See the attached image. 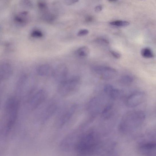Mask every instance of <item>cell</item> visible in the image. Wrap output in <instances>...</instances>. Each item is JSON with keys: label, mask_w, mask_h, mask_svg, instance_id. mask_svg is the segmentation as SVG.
<instances>
[{"label": "cell", "mask_w": 156, "mask_h": 156, "mask_svg": "<svg viewBox=\"0 0 156 156\" xmlns=\"http://www.w3.org/2000/svg\"><path fill=\"white\" fill-rule=\"evenodd\" d=\"M79 79L74 77L60 84L58 88V92L61 96H65L73 92L76 89Z\"/></svg>", "instance_id": "obj_4"}, {"label": "cell", "mask_w": 156, "mask_h": 156, "mask_svg": "<svg viewBox=\"0 0 156 156\" xmlns=\"http://www.w3.org/2000/svg\"><path fill=\"white\" fill-rule=\"evenodd\" d=\"M140 1H144V0H140Z\"/></svg>", "instance_id": "obj_31"}, {"label": "cell", "mask_w": 156, "mask_h": 156, "mask_svg": "<svg viewBox=\"0 0 156 156\" xmlns=\"http://www.w3.org/2000/svg\"><path fill=\"white\" fill-rule=\"evenodd\" d=\"M88 33L89 31L88 30L82 29L79 31L77 35L79 36H83L88 35Z\"/></svg>", "instance_id": "obj_24"}, {"label": "cell", "mask_w": 156, "mask_h": 156, "mask_svg": "<svg viewBox=\"0 0 156 156\" xmlns=\"http://www.w3.org/2000/svg\"><path fill=\"white\" fill-rule=\"evenodd\" d=\"M145 119V115L143 111L129 112L123 117L120 125V129L123 133H129L138 128Z\"/></svg>", "instance_id": "obj_2"}, {"label": "cell", "mask_w": 156, "mask_h": 156, "mask_svg": "<svg viewBox=\"0 0 156 156\" xmlns=\"http://www.w3.org/2000/svg\"><path fill=\"white\" fill-rule=\"evenodd\" d=\"M110 52L112 56L116 58L119 59L121 58V55L117 52L113 51H111Z\"/></svg>", "instance_id": "obj_27"}, {"label": "cell", "mask_w": 156, "mask_h": 156, "mask_svg": "<svg viewBox=\"0 0 156 156\" xmlns=\"http://www.w3.org/2000/svg\"><path fill=\"white\" fill-rule=\"evenodd\" d=\"M99 141L95 134L89 132L82 137L78 143L76 149L79 154L87 155L91 154L98 148Z\"/></svg>", "instance_id": "obj_3"}, {"label": "cell", "mask_w": 156, "mask_h": 156, "mask_svg": "<svg viewBox=\"0 0 156 156\" xmlns=\"http://www.w3.org/2000/svg\"><path fill=\"white\" fill-rule=\"evenodd\" d=\"M113 107L111 105L107 106L102 113V116L104 119H109L112 114Z\"/></svg>", "instance_id": "obj_15"}, {"label": "cell", "mask_w": 156, "mask_h": 156, "mask_svg": "<svg viewBox=\"0 0 156 156\" xmlns=\"http://www.w3.org/2000/svg\"><path fill=\"white\" fill-rule=\"evenodd\" d=\"M123 94V92L120 90L113 88L108 94L113 100H116L120 98Z\"/></svg>", "instance_id": "obj_16"}, {"label": "cell", "mask_w": 156, "mask_h": 156, "mask_svg": "<svg viewBox=\"0 0 156 156\" xmlns=\"http://www.w3.org/2000/svg\"><path fill=\"white\" fill-rule=\"evenodd\" d=\"M21 3L22 6L26 7H31L32 6L31 0H22Z\"/></svg>", "instance_id": "obj_22"}, {"label": "cell", "mask_w": 156, "mask_h": 156, "mask_svg": "<svg viewBox=\"0 0 156 156\" xmlns=\"http://www.w3.org/2000/svg\"><path fill=\"white\" fill-rule=\"evenodd\" d=\"M75 109L76 106L73 105L61 110L56 117L55 122L56 126L58 128L62 127L70 119Z\"/></svg>", "instance_id": "obj_5"}, {"label": "cell", "mask_w": 156, "mask_h": 156, "mask_svg": "<svg viewBox=\"0 0 156 156\" xmlns=\"http://www.w3.org/2000/svg\"><path fill=\"white\" fill-rule=\"evenodd\" d=\"M29 14L26 11L20 12L14 17V20L17 24L23 25L26 24L29 21Z\"/></svg>", "instance_id": "obj_14"}, {"label": "cell", "mask_w": 156, "mask_h": 156, "mask_svg": "<svg viewBox=\"0 0 156 156\" xmlns=\"http://www.w3.org/2000/svg\"><path fill=\"white\" fill-rule=\"evenodd\" d=\"M19 102L15 97L9 98L6 102L2 132L4 136L8 135L12 130L17 121Z\"/></svg>", "instance_id": "obj_1"}, {"label": "cell", "mask_w": 156, "mask_h": 156, "mask_svg": "<svg viewBox=\"0 0 156 156\" xmlns=\"http://www.w3.org/2000/svg\"><path fill=\"white\" fill-rule=\"evenodd\" d=\"M68 73L67 67L64 65L61 64L54 69L53 76L55 81L60 84L65 81Z\"/></svg>", "instance_id": "obj_11"}, {"label": "cell", "mask_w": 156, "mask_h": 156, "mask_svg": "<svg viewBox=\"0 0 156 156\" xmlns=\"http://www.w3.org/2000/svg\"><path fill=\"white\" fill-rule=\"evenodd\" d=\"M46 97V93L44 90L40 89L38 91L28 100V108L31 110L36 109L44 102Z\"/></svg>", "instance_id": "obj_6"}, {"label": "cell", "mask_w": 156, "mask_h": 156, "mask_svg": "<svg viewBox=\"0 0 156 156\" xmlns=\"http://www.w3.org/2000/svg\"><path fill=\"white\" fill-rule=\"evenodd\" d=\"M108 1L111 2H114L116 1V0H108Z\"/></svg>", "instance_id": "obj_30"}, {"label": "cell", "mask_w": 156, "mask_h": 156, "mask_svg": "<svg viewBox=\"0 0 156 156\" xmlns=\"http://www.w3.org/2000/svg\"><path fill=\"white\" fill-rule=\"evenodd\" d=\"M113 88L111 85L107 84L104 88V91L106 93L108 94Z\"/></svg>", "instance_id": "obj_23"}, {"label": "cell", "mask_w": 156, "mask_h": 156, "mask_svg": "<svg viewBox=\"0 0 156 156\" xmlns=\"http://www.w3.org/2000/svg\"><path fill=\"white\" fill-rule=\"evenodd\" d=\"M39 75L42 77H49L53 75L54 69L48 64H44L39 66L37 70Z\"/></svg>", "instance_id": "obj_13"}, {"label": "cell", "mask_w": 156, "mask_h": 156, "mask_svg": "<svg viewBox=\"0 0 156 156\" xmlns=\"http://www.w3.org/2000/svg\"><path fill=\"white\" fill-rule=\"evenodd\" d=\"M111 25L119 27H125L129 25L130 23L127 21H116L110 23Z\"/></svg>", "instance_id": "obj_19"}, {"label": "cell", "mask_w": 156, "mask_h": 156, "mask_svg": "<svg viewBox=\"0 0 156 156\" xmlns=\"http://www.w3.org/2000/svg\"><path fill=\"white\" fill-rule=\"evenodd\" d=\"M31 35L33 37L39 38L43 36V34L40 30H34L31 32Z\"/></svg>", "instance_id": "obj_21"}, {"label": "cell", "mask_w": 156, "mask_h": 156, "mask_svg": "<svg viewBox=\"0 0 156 156\" xmlns=\"http://www.w3.org/2000/svg\"><path fill=\"white\" fill-rule=\"evenodd\" d=\"M102 9V7L101 6H98L96 7L95 10L96 12H100L101 11Z\"/></svg>", "instance_id": "obj_28"}, {"label": "cell", "mask_w": 156, "mask_h": 156, "mask_svg": "<svg viewBox=\"0 0 156 156\" xmlns=\"http://www.w3.org/2000/svg\"><path fill=\"white\" fill-rule=\"evenodd\" d=\"M93 70L97 73L101 75L102 79L106 80L112 79L115 76L117 72L114 68L106 66H96Z\"/></svg>", "instance_id": "obj_9"}, {"label": "cell", "mask_w": 156, "mask_h": 156, "mask_svg": "<svg viewBox=\"0 0 156 156\" xmlns=\"http://www.w3.org/2000/svg\"><path fill=\"white\" fill-rule=\"evenodd\" d=\"M97 41L98 42H99V43L100 44H109V42L107 40L104 39H98Z\"/></svg>", "instance_id": "obj_26"}, {"label": "cell", "mask_w": 156, "mask_h": 156, "mask_svg": "<svg viewBox=\"0 0 156 156\" xmlns=\"http://www.w3.org/2000/svg\"><path fill=\"white\" fill-rule=\"evenodd\" d=\"M93 20V18L91 16L87 17L86 19V21L87 22H90L92 21Z\"/></svg>", "instance_id": "obj_29"}, {"label": "cell", "mask_w": 156, "mask_h": 156, "mask_svg": "<svg viewBox=\"0 0 156 156\" xmlns=\"http://www.w3.org/2000/svg\"><path fill=\"white\" fill-rule=\"evenodd\" d=\"M133 81V79L129 76H125L121 78L120 82L123 84H128Z\"/></svg>", "instance_id": "obj_20"}, {"label": "cell", "mask_w": 156, "mask_h": 156, "mask_svg": "<svg viewBox=\"0 0 156 156\" xmlns=\"http://www.w3.org/2000/svg\"><path fill=\"white\" fill-rule=\"evenodd\" d=\"M145 98V94L138 92L131 94L126 99V105L130 107H134L139 106L143 102Z\"/></svg>", "instance_id": "obj_8"}, {"label": "cell", "mask_w": 156, "mask_h": 156, "mask_svg": "<svg viewBox=\"0 0 156 156\" xmlns=\"http://www.w3.org/2000/svg\"><path fill=\"white\" fill-rule=\"evenodd\" d=\"M139 153L144 155L156 154V142L149 141L140 144L138 147Z\"/></svg>", "instance_id": "obj_10"}, {"label": "cell", "mask_w": 156, "mask_h": 156, "mask_svg": "<svg viewBox=\"0 0 156 156\" xmlns=\"http://www.w3.org/2000/svg\"><path fill=\"white\" fill-rule=\"evenodd\" d=\"M89 53V50L88 47L86 46L80 47L76 51L77 55L82 57H85L87 56Z\"/></svg>", "instance_id": "obj_17"}, {"label": "cell", "mask_w": 156, "mask_h": 156, "mask_svg": "<svg viewBox=\"0 0 156 156\" xmlns=\"http://www.w3.org/2000/svg\"><path fill=\"white\" fill-rule=\"evenodd\" d=\"M13 68L9 63L3 62L0 66V79L1 80H5L9 78L12 74Z\"/></svg>", "instance_id": "obj_12"}, {"label": "cell", "mask_w": 156, "mask_h": 156, "mask_svg": "<svg viewBox=\"0 0 156 156\" xmlns=\"http://www.w3.org/2000/svg\"><path fill=\"white\" fill-rule=\"evenodd\" d=\"M79 0H64L65 4L67 5H70L77 2Z\"/></svg>", "instance_id": "obj_25"}, {"label": "cell", "mask_w": 156, "mask_h": 156, "mask_svg": "<svg viewBox=\"0 0 156 156\" xmlns=\"http://www.w3.org/2000/svg\"><path fill=\"white\" fill-rule=\"evenodd\" d=\"M58 103L55 100H52L48 102L41 113L40 120L42 124L48 121L58 109Z\"/></svg>", "instance_id": "obj_7"}, {"label": "cell", "mask_w": 156, "mask_h": 156, "mask_svg": "<svg viewBox=\"0 0 156 156\" xmlns=\"http://www.w3.org/2000/svg\"><path fill=\"white\" fill-rule=\"evenodd\" d=\"M141 54L142 56L146 58H152L154 56L153 51L148 48H144L142 50Z\"/></svg>", "instance_id": "obj_18"}]
</instances>
